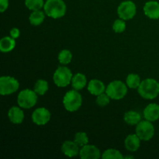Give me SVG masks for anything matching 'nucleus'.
<instances>
[{
	"instance_id": "11",
	"label": "nucleus",
	"mask_w": 159,
	"mask_h": 159,
	"mask_svg": "<svg viewBox=\"0 0 159 159\" xmlns=\"http://www.w3.org/2000/svg\"><path fill=\"white\" fill-rule=\"evenodd\" d=\"M79 157L82 159H99L102 158L101 152L96 145L86 144L80 148Z\"/></svg>"
},
{
	"instance_id": "13",
	"label": "nucleus",
	"mask_w": 159,
	"mask_h": 159,
	"mask_svg": "<svg viewBox=\"0 0 159 159\" xmlns=\"http://www.w3.org/2000/svg\"><path fill=\"white\" fill-rule=\"evenodd\" d=\"M144 14L148 18L151 20H158L159 19V2L154 0L148 1L143 8Z\"/></svg>"
},
{
	"instance_id": "9",
	"label": "nucleus",
	"mask_w": 159,
	"mask_h": 159,
	"mask_svg": "<svg viewBox=\"0 0 159 159\" xmlns=\"http://www.w3.org/2000/svg\"><path fill=\"white\" fill-rule=\"evenodd\" d=\"M137 13V6L131 0L122 2L117 7V14L125 21L132 20Z\"/></svg>"
},
{
	"instance_id": "28",
	"label": "nucleus",
	"mask_w": 159,
	"mask_h": 159,
	"mask_svg": "<svg viewBox=\"0 0 159 159\" xmlns=\"http://www.w3.org/2000/svg\"><path fill=\"white\" fill-rule=\"evenodd\" d=\"M126 27H127V25H126L125 20L120 18L115 20L112 26V29L116 34H121V33L124 32Z\"/></svg>"
},
{
	"instance_id": "17",
	"label": "nucleus",
	"mask_w": 159,
	"mask_h": 159,
	"mask_svg": "<svg viewBox=\"0 0 159 159\" xmlns=\"http://www.w3.org/2000/svg\"><path fill=\"white\" fill-rule=\"evenodd\" d=\"M141 141L139 137L136 134L127 135L124 140V147L128 152H135L141 147Z\"/></svg>"
},
{
	"instance_id": "20",
	"label": "nucleus",
	"mask_w": 159,
	"mask_h": 159,
	"mask_svg": "<svg viewBox=\"0 0 159 159\" xmlns=\"http://www.w3.org/2000/svg\"><path fill=\"white\" fill-rule=\"evenodd\" d=\"M124 122L130 126H136L140 121H141V115L134 110H130L124 113Z\"/></svg>"
},
{
	"instance_id": "16",
	"label": "nucleus",
	"mask_w": 159,
	"mask_h": 159,
	"mask_svg": "<svg viewBox=\"0 0 159 159\" xmlns=\"http://www.w3.org/2000/svg\"><path fill=\"white\" fill-rule=\"evenodd\" d=\"M106 89L107 87L105 84L99 79H92L88 82V85H87V89L89 93L93 96H97L105 93Z\"/></svg>"
},
{
	"instance_id": "7",
	"label": "nucleus",
	"mask_w": 159,
	"mask_h": 159,
	"mask_svg": "<svg viewBox=\"0 0 159 159\" xmlns=\"http://www.w3.org/2000/svg\"><path fill=\"white\" fill-rule=\"evenodd\" d=\"M136 134L143 141H148L153 138L155 135V127L151 121L141 120L136 125Z\"/></svg>"
},
{
	"instance_id": "1",
	"label": "nucleus",
	"mask_w": 159,
	"mask_h": 159,
	"mask_svg": "<svg viewBox=\"0 0 159 159\" xmlns=\"http://www.w3.org/2000/svg\"><path fill=\"white\" fill-rule=\"evenodd\" d=\"M43 11L48 17L57 20L65 16L67 6L64 0H46L43 6Z\"/></svg>"
},
{
	"instance_id": "31",
	"label": "nucleus",
	"mask_w": 159,
	"mask_h": 159,
	"mask_svg": "<svg viewBox=\"0 0 159 159\" xmlns=\"http://www.w3.org/2000/svg\"><path fill=\"white\" fill-rule=\"evenodd\" d=\"M9 35L10 37H12V38L16 39L18 37H20V30L17 27H13L9 31Z\"/></svg>"
},
{
	"instance_id": "29",
	"label": "nucleus",
	"mask_w": 159,
	"mask_h": 159,
	"mask_svg": "<svg viewBox=\"0 0 159 159\" xmlns=\"http://www.w3.org/2000/svg\"><path fill=\"white\" fill-rule=\"evenodd\" d=\"M110 99H111V98H110V96H109V95L105 92V93H102V94L96 96V102L99 107H107V105H109V103L110 102Z\"/></svg>"
},
{
	"instance_id": "21",
	"label": "nucleus",
	"mask_w": 159,
	"mask_h": 159,
	"mask_svg": "<svg viewBox=\"0 0 159 159\" xmlns=\"http://www.w3.org/2000/svg\"><path fill=\"white\" fill-rule=\"evenodd\" d=\"M16 39L12 37H4L0 40V51L2 53H9L16 47Z\"/></svg>"
},
{
	"instance_id": "25",
	"label": "nucleus",
	"mask_w": 159,
	"mask_h": 159,
	"mask_svg": "<svg viewBox=\"0 0 159 159\" xmlns=\"http://www.w3.org/2000/svg\"><path fill=\"white\" fill-rule=\"evenodd\" d=\"M45 2L43 0H24L25 6L29 10L35 11L43 9Z\"/></svg>"
},
{
	"instance_id": "27",
	"label": "nucleus",
	"mask_w": 159,
	"mask_h": 159,
	"mask_svg": "<svg viewBox=\"0 0 159 159\" xmlns=\"http://www.w3.org/2000/svg\"><path fill=\"white\" fill-rule=\"evenodd\" d=\"M74 141L80 148L89 144V137L85 132L79 131L75 134Z\"/></svg>"
},
{
	"instance_id": "14",
	"label": "nucleus",
	"mask_w": 159,
	"mask_h": 159,
	"mask_svg": "<svg viewBox=\"0 0 159 159\" xmlns=\"http://www.w3.org/2000/svg\"><path fill=\"white\" fill-rule=\"evenodd\" d=\"M144 119L151 122H155L159 119V105L157 103H150L143 111Z\"/></svg>"
},
{
	"instance_id": "26",
	"label": "nucleus",
	"mask_w": 159,
	"mask_h": 159,
	"mask_svg": "<svg viewBox=\"0 0 159 159\" xmlns=\"http://www.w3.org/2000/svg\"><path fill=\"white\" fill-rule=\"evenodd\" d=\"M124 158V155L120 151L113 148L107 149L102 154V158L103 159H123Z\"/></svg>"
},
{
	"instance_id": "30",
	"label": "nucleus",
	"mask_w": 159,
	"mask_h": 159,
	"mask_svg": "<svg viewBox=\"0 0 159 159\" xmlns=\"http://www.w3.org/2000/svg\"><path fill=\"white\" fill-rule=\"evenodd\" d=\"M9 0H0V12H4L9 8Z\"/></svg>"
},
{
	"instance_id": "6",
	"label": "nucleus",
	"mask_w": 159,
	"mask_h": 159,
	"mask_svg": "<svg viewBox=\"0 0 159 159\" xmlns=\"http://www.w3.org/2000/svg\"><path fill=\"white\" fill-rule=\"evenodd\" d=\"M37 94L34 90L26 89L19 93L17 96V103L19 107L24 110L31 109L37 102Z\"/></svg>"
},
{
	"instance_id": "3",
	"label": "nucleus",
	"mask_w": 159,
	"mask_h": 159,
	"mask_svg": "<svg viewBox=\"0 0 159 159\" xmlns=\"http://www.w3.org/2000/svg\"><path fill=\"white\" fill-rule=\"evenodd\" d=\"M64 107L67 111L73 113L79 110L82 104V96L78 90L71 89L67 92L62 100Z\"/></svg>"
},
{
	"instance_id": "22",
	"label": "nucleus",
	"mask_w": 159,
	"mask_h": 159,
	"mask_svg": "<svg viewBox=\"0 0 159 159\" xmlns=\"http://www.w3.org/2000/svg\"><path fill=\"white\" fill-rule=\"evenodd\" d=\"M141 83V77L138 74L130 73L127 76L126 79V84L127 87L132 89H136L139 87L140 84Z\"/></svg>"
},
{
	"instance_id": "24",
	"label": "nucleus",
	"mask_w": 159,
	"mask_h": 159,
	"mask_svg": "<svg viewBox=\"0 0 159 159\" xmlns=\"http://www.w3.org/2000/svg\"><path fill=\"white\" fill-rule=\"evenodd\" d=\"M57 59L61 65H67L71 63V60H72V54L69 50L64 49L59 52Z\"/></svg>"
},
{
	"instance_id": "5",
	"label": "nucleus",
	"mask_w": 159,
	"mask_h": 159,
	"mask_svg": "<svg viewBox=\"0 0 159 159\" xmlns=\"http://www.w3.org/2000/svg\"><path fill=\"white\" fill-rule=\"evenodd\" d=\"M73 75L71 69L68 67L59 66L54 71L53 75V81L54 83L59 88L67 87L71 82Z\"/></svg>"
},
{
	"instance_id": "10",
	"label": "nucleus",
	"mask_w": 159,
	"mask_h": 159,
	"mask_svg": "<svg viewBox=\"0 0 159 159\" xmlns=\"http://www.w3.org/2000/svg\"><path fill=\"white\" fill-rule=\"evenodd\" d=\"M32 121L37 126H43L50 122L51 118V112L45 107H39L32 113Z\"/></svg>"
},
{
	"instance_id": "23",
	"label": "nucleus",
	"mask_w": 159,
	"mask_h": 159,
	"mask_svg": "<svg viewBox=\"0 0 159 159\" xmlns=\"http://www.w3.org/2000/svg\"><path fill=\"white\" fill-rule=\"evenodd\" d=\"M49 89V84L44 79H38L34 84V90L39 96H43Z\"/></svg>"
},
{
	"instance_id": "12",
	"label": "nucleus",
	"mask_w": 159,
	"mask_h": 159,
	"mask_svg": "<svg viewBox=\"0 0 159 159\" xmlns=\"http://www.w3.org/2000/svg\"><path fill=\"white\" fill-rule=\"evenodd\" d=\"M81 148L74 141H65L62 144L61 152L68 158H74L79 155Z\"/></svg>"
},
{
	"instance_id": "19",
	"label": "nucleus",
	"mask_w": 159,
	"mask_h": 159,
	"mask_svg": "<svg viewBox=\"0 0 159 159\" xmlns=\"http://www.w3.org/2000/svg\"><path fill=\"white\" fill-rule=\"evenodd\" d=\"M45 16H46V14H45L44 11H42L41 9L32 11V12L29 16L30 23L35 26H40L44 21Z\"/></svg>"
},
{
	"instance_id": "4",
	"label": "nucleus",
	"mask_w": 159,
	"mask_h": 159,
	"mask_svg": "<svg viewBox=\"0 0 159 159\" xmlns=\"http://www.w3.org/2000/svg\"><path fill=\"white\" fill-rule=\"evenodd\" d=\"M127 90L128 87L127 84L122 81L114 80L107 85L106 93L109 95L111 99L120 100L127 96Z\"/></svg>"
},
{
	"instance_id": "18",
	"label": "nucleus",
	"mask_w": 159,
	"mask_h": 159,
	"mask_svg": "<svg viewBox=\"0 0 159 159\" xmlns=\"http://www.w3.org/2000/svg\"><path fill=\"white\" fill-rule=\"evenodd\" d=\"M71 84L74 89L78 90V91L83 89L88 85L86 76L82 73H76L75 75H73Z\"/></svg>"
},
{
	"instance_id": "8",
	"label": "nucleus",
	"mask_w": 159,
	"mask_h": 159,
	"mask_svg": "<svg viewBox=\"0 0 159 159\" xmlns=\"http://www.w3.org/2000/svg\"><path fill=\"white\" fill-rule=\"evenodd\" d=\"M20 88V82L12 76H2L0 78V94L9 96L16 93Z\"/></svg>"
},
{
	"instance_id": "15",
	"label": "nucleus",
	"mask_w": 159,
	"mask_h": 159,
	"mask_svg": "<svg viewBox=\"0 0 159 159\" xmlns=\"http://www.w3.org/2000/svg\"><path fill=\"white\" fill-rule=\"evenodd\" d=\"M9 121L13 124H20L24 120V112L20 107H12L8 111Z\"/></svg>"
},
{
	"instance_id": "2",
	"label": "nucleus",
	"mask_w": 159,
	"mask_h": 159,
	"mask_svg": "<svg viewBox=\"0 0 159 159\" xmlns=\"http://www.w3.org/2000/svg\"><path fill=\"white\" fill-rule=\"evenodd\" d=\"M138 92L143 99H155L159 95V82L152 78L144 79L138 88Z\"/></svg>"
}]
</instances>
